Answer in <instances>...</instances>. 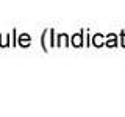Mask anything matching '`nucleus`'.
Masks as SVG:
<instances>
[{
  "mask_svg": "<svg viewBox=\"0 0 125 117\" xmlns=\"http://www.w3.org/2000/svg\"><path fill=\"white\" fill-rule=\"evenodd\" d=\"M73 44H77V45H80V38H75V39H73Z\"/></svg>",
  "mask_w": 125,
  "mask_h": 117,
  "instance_id": "obj_1",
  "label": "nucleus"
}]
</instances>
